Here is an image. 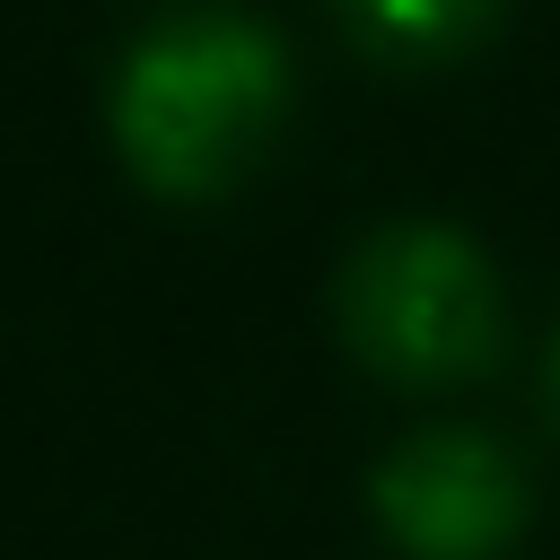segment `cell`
<instances>
[{
    "mask_svg": "<svg viewBox=\"0 0 560 560\" xmlns=\"http://www.w3.org/2000/svg\"><path fill=\"white\" fill-rule=\"evenodd\" d=\"M114 149L166 201L228 192L289 114V52L245 9H175L114 70Z\"/></svg>",
    "mask_w": 560,
    "mask_h": 560,
    "instance_id": "6da1fadb",
    "label": "cell"
},
{
    "mask_svg": "<svg viewBox=\"0 0 560 560\" xmlns=\"http://www.w3.org/2000/svg\"><path fill=\"white\" fill-rule=\"evenodd\" d=\"M341 332L394 385H455L499 359V280L455 228H385L341 271Z\"/></svg>",
    "mask_w": 560,
    "mask_h": 560,
    "instance_id": "7a4b0ae2",
    "label": "cell"
},
{
    "mask_svg": "<svg viewBox=\"0 0 560 560\" xmlns=\"http://www.w3.org/2000/svg\"><path fill=\"white\" fill-rule=\"evenodd\" d=\"M376 525L411 560H499L525 534V472L481 429H429L385 455Z\"/></svg>",
    "mask_w": 560,
    "mask_h": 560,
    "instance_id": "3957f363",
    "label": "cell"
},
{
    "mask_svg": "<svg viewBox=\"0 0 560 560\" xmlns=\"http://www.w3.org/2000/svg\"><path fill=\"white\" fill-rule=\"evenodd\" d=\"M508 0H332V18L350 26V44L385 70H438L490 44Z\"/></svg>",
    "mask_w": 560,
    "mask_h": 560,
    "instance_id": "277c9868",
    "label": "cell"
},
{
    "mask_svg": "<svg viewBox=\"0 0 560 560\" xmlns=\"http://www.w3.org/2000/svg\"><path fill=\"white\" fill-rule=\"evenodd\" d=\"M542 385H551V411H560V341H551V368H542Z\"/></svg>",
    "mask_w": 560,
    "mask_h": 560,
    "instance_id": "5b68a950",
    "label": "cell"
}]
</instances>
